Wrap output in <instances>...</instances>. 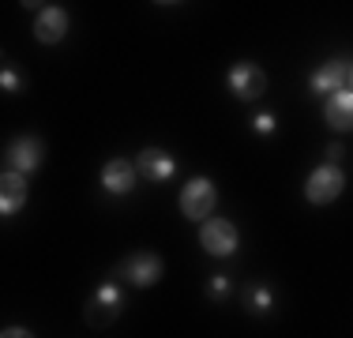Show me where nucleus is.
<instances>
[{"label": "nucleus", "mask_w": 353, "mask_h": 338, "mask_svg": "<svg viewBox=\"0 0 353 338\" xmlns=\"http://www.w3.org/2000/svg\"><path fill=\"white\" fill-rule=\"evenodd\" d=\"M342 188H346V177H342V169H339V166H319L316 173L308 177L305 196H308V203L323 207V203H334V199H339Z\"/></svg>", "instance_id": "nucleus-3"}, {"label": "nucleus", "mask_w": 353, "mask_h": 338, "mask_svg": "<svg viewBox=\"0 0 353 338\" xmlns=\"http://www.w3.org/2000/svg\"><path fill=\"white\" fill-rule=\"evenodd\" d=\"M230 90H233V98H241V101L259 98V95L267 90L263 68H256V64H237V68L230 72Z\"/></svg>", "instance_id": "nucleus-6"}, {"label": "nucleus", "mask_w": 353, "mask_h": 338, "mask_svg": "<svg viewBox=\"0 0 353 338\" xmlns=\"http://www.w3.org/2000/svg\"><path fill=\"white\" fill-rule=\"evenodd\" d=\"M245 301H248V308H252V312H267V308H271V293L259 290V286L245 290Z\"/></svg>", "instance_id": "nucleus-14"}, {"label": "nucleus", "mask_w": 353, "mask_h": 338, "mask_svg": "<svg viewBox=\"0 0 353 338\" xmlns=\"http://www.w3.org/2000/svg\"><path fill=\"white\" fill-rule=\"evenodd\" d=\"M327 158H331V166L339 162V158H342V143H331V147H327Z\"/></svg>", "instance_id": "nucleus-19"}, {"label": "nucleus", "mask_w": 353, "mask_h": 338, "mask_svg": "<svg viewBox=\"0 0 353 338\" xmlns=\"http://www.w3.org/2000/svg\"><path fill=\"white\" fill-rule=\"evenodd\" d=\"M121 290H117L113 282H105V286H98L94 293H90V301H87V308H83V319H87L90 327H109L117 316H121Z\"/></svg>", "instance_id": "nucleus-2"}, {"label": "nucleus", "mask_w": 353, "mask_h": 338, "mask_svg": "<svg viewBox=\"0 0 353 338\" xmlns=\"http://www.w3.org/2000/svg\"><path fill=\"white\" fill-rule=\"evenodd\" d=\"M323 117H327V124H331V128L350 132L353 128V90H339V95L327 98Z\"/></svg>", "instance_id": "nucleus-11"}, {"label": "nucleus", "mask_w": 353, "mask_h": 338, "mask_svg": "<svg viewBox=\"0 0 353 338\" xmlns=\"http://www.w3.org/2000/svg\"><path fill=\"white\" fill-rule=\"evenodd\" d=\"M252 128H256L259 135H271V132H274V117H271V113H259L256 121H252Z\"/></svg>", "instance_id": "nucleus-15"}, {"label": "nucleus", "mask_w": 353, "mask_h": 338, "mask_svg": "<svg viewBox=\"0 0 353 338\" xmlns=\"http://www.w3.org/2000/svg\"><path fill=\"white\" fill-rule=\"evenodd\" d=\"M64 34H68V15H64V8H46L34 19V38L41 46H57Z\"/></svg>", "instance_id": "nucleus-8"}, {"label": "nucleus", "mask_w": 353, "mask_h": 338, "mask_svg": "<svg viewBox=\"0 0 353 338\" xmlns=\"http://www.w3.org/2000/svg\"><path fill=\"white\" fill-rule=\"evenodd\" d=\"M23 203H27V181H23V173L8 169V173L0 177V210H4V215H15V210H23Z\"/></svg>", "instance_id": "nucleus-10"}, {"label": "nucleus", "mask_w": 353, "mask_h": 338, "mask_svg": "<svg viewBox=\"0 0 353 338\" xmlns=\"http://www.w3.org/2000/svg\"><path fill=\"white\" fill-rule=\"evenodd\" d=\"M199 244H203L207 256H233V252H237V230H233V222H225V218H211V222H203V230H199Z\"/></svg>", "instance_id": "nucleus-4"}, {"label": "nucleus", "mask_w": 353, "mask_h": 338, "mask_svg": "<svg viewBox=\"0 0 353 338\" xmlns=\"http://www.w3.org/2000/svg\"><path fill=\"white\" fill-rule=\"evenodd\" d=\"M117 278H128L132 286H154L162 278V259L154 252H136L117 267Z\"/></svg>", "instance_id": "nucleus-5"}, {"label": "nucleus", "mask_w": 353, "mask_h": 338, "mask_svg": "<svg viewBox=\"0 0 353 338\" xmlns=\"http://www.w3.org/2000/svg\"><path fill=\"white\" fill-rule=\"evenodd\" d=\"M225 290H230V278H225V275H214V278H211V297H214V301H222V297H225Z\"/></svg>", "instance_id": "nucleus-16"}, {"label": "nucleus", "mask_w": 353, "mask_h": 338, "mask_svg": "<svg viewBox=\"0 0 353 338\" xmlns=\"http://www.w3.org/2000/svg\"><path fill=\"white\" fill-rule=\"evenodd\" d=\"M102 184H105V192H113V196L132 192V184H136V166L124 162V158H113V162L102 169Z\"/></svg>", "instance_id": "nucleus-12"}, {"label": "nucleus", "mask_w": 353, "mask_h": 338, "mask_svg": "<svg viewBox=\"0 0 353 338\" xmlns=\"http://www.w3.org/2000/svg\"><path fill=\"white\" fill-rule=\"evenodd\" d=\"M139 173H143V181H170V177L176 173V162H173V158L170 155H165V150H158V147H147V150H143V155H139Z\"/></svg>", "instance_id": "nucleus-9"}, {"label": "nucleus", "mask_w": 353, "mask_h": 338, "mask_svg": "<svg viewBox=\"0 0 353 338\" xmlns=\"http://www.w3.org/2000/svg\"><path fill=\"white\" fill-rule=\"evenodd\" d=\"M346 79H350V68L342 61H331V64H323L312 79H308V87H312L316 95H339Z\"/></svg>", "instance_id": "nucleus-13"}, {"label": "nucleus", "mask_w": 353, "mask_h": 338, "mask_svg": "<svg viewBox=\"0 0 353 338\" xmlns=\"http://www.w3.org/2000/svg\"><path fill=\"white\" fill-rule=\"evenodd\" d=\"M214 184L207 181V177H196V181H188L181 188V215L192 218V222H203V218H211L214 210Z\"/></svg>", "instance_id": "nucleus-1"}, {"label": "nucleus", "mask_w": 353, "mask_h": 338, "mask_svg": "<svg viewBox=\"0 0 353 338\" xmlns=\"http://www.w3.org/2000/svg\"><path fill=\"white\" fill-rule=\"evenodd\" d=\"M0 338H34V335H30L27 327H8V331L0 335Z\"/></svg>", "instance_id": "nucleus-18"}, {"label": "nucleus", "mask_w": 353, "mask_h": 338, "mask_svg": "<svg viewBox=\"0 0 353 338\" xmlns=\"http://www.w3.org/2000/svg\"><path fill=\"white\" fill-rule=\"evenodd\" d=\"M0 83H4V90H23V79L12 72V68H4V75H0Z\"/></svg>", "instance_id": "nucleus-17"}, {"label": "nucleus", "mask_w": 353, "mask_h": 338, "mask_svg": "<svg viewBox=\"0 0 353 338\" xmlns=\"http://www.w3.org/2000/svg\"><path fill=\"white\" fill-rule=\"evenodd\" d=\"M41 162V143L34 135H23V139H12L8 143V169L15 173H30Z\"/></svg>", "instance_id": "nucleus-7"}]
</instances>
